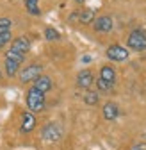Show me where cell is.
Instances as JSON below:
<instances>
[{
	"label": "cell",
	"mask_w": 146,
	"mask_h": 150,
	"mask_svg": "<svg viewBox=\"0 0 146 150\" xmlns=\"http://www.w3.org/2000/svg\"><path fill=\"white\" fill-rule=\"evenodd\" d=\"M34 88L41 93H48L52 89V79L48 75H39V77L34 81Z\"/></svg>",
	"instance_id": "obj_12"
},
{
	"label": "cell",
	"mask_w": 146,
	"mask_h": 150,
	"mask_svg": "<svg viewBox=\"0 0 146 150\" xmlns=\"http://www.w3.org/2000/svg\"><path fill=\"white\" fill-rule=\"evenodd\" d=\"M11 25H13L11 18L2 16V18H0V34H4V32H11Z\"/></svg>",
	"instance_id": "obj_18"
},
{
	"label": "cell",
	"mask_w": 146,
	"mask_h": 150,
	"mask_svg": "<svg viewBox=\"0 0 146 150\" xmlns=\"http://www.w3.org/2000/svg\"><path fill=\"white\" fill-rule=\"evenodd\" d=\"M96 86H98V91H102V93H107V91H111V89H112V86H114V84L107 82V81H102V79L98 77V79H96Z\"/></svg>",
	"instance_id": "obj_19"
},
{
	"label": "cell",
	"mask_w": 146,
	"mask_h": 150,
	"mask_svg": "<svg viewBox=\"0 0 146 150\" xmlns=\"http://www.w3.org/2000/svg\"><path fill=\"white\" fill-rule=\"evenodd\" d=\"M100 79L111 82V84H114V82H116V71H114V68L109 66V64L102 66V70H100Z\"/></svg>",
	"instance_id": "obj_13"
},
{
	"label": "cell",
	"mask_w": 146,
	"mask_h": 150,
	"mask_svg": "<svg viewBox=\"0 0 146 150\" xmlns=\"http://www.w3.org/2000/svg\"><path fill=\"white\" fill-rule=\"evenodd\" d=\"M89 61H91L89 55H84V57H82V63H89Z\"/></svg>",
	"instance_id": "obj_21"
},
{
	"label": "cell",
	"mask_w": 146,
	"mask_h": 150,
	"mask_svg": "<svg viewBox=\"0 0 146 150\" xmlns=\"http://www.w3.org/2000/svg\"><path fill=\"white\" fill-rule=\"evenodd\" d=\"M41 138L46 139V141H57L61 138V129H59V125L53 123V122L52 123H46L43 127V130H41Z\"/></svg>",
	"instance_id": "obj_7"
},
{
	"label": "cell",
	"mask_w": 146,
	"mask_h": 150,
	"mask_svg": "<svg viewBox=\"0 0 146 150\" xmlns=\"http://www.w3.org/2000/svg\"><path fill=\"white\" fill-rule=\"evenodd\" d=\"M9 50L18 52V54H22V55H27V52L30 50V41H29V38H27V36H18V38H14V40L11 41Z\"/></svg>",
	"instance_id": "obj_6"
},
{
	"label": "cell",
	"mask_w": 146,
	"mask_h": 150,
	"mask_svg": "<svg viewBox=\"0 0 146 150\" xmlns=\"http://www.w3.org/2000/svg\"><path fill=\"white\" fill-rule=\"evenodd\" d=\"M23 61H25V55L18 54V52H13V50H7V54H6V64H4L7 77H14Z\"/></svg>",
	"instance_id": "obj_2"
},
{
	"label": "cell",
	"mask_w": 146,
	"mask_h": 150,
	"mask_svg": "<svg viewBox=\"0 0 146 150\" xmlns=\"http://www.w3.org/2000/svg\"><path fill=\"white\" fill-rule=\"evenodd\" d=\"M73 2H77V4H84L86 0H73Z\"/></svg>",
	"instance_id": "obj_22"
},
{
	"label": "cell",
	"mask_w": 146,
	"mask_h": 150,
	"mask_svg": "<svg viewBox=\"0 0 146 150\" xmlns=\"http://www.w3.org/2000/svg\"><path fill=\"white\" fill-rule=\"evenodd\" d=\"M41 71H43V66L41 64H27L22 71H20V82L22 84H27V82H32V81H36L41 75Z\"/></svg>",
	"instance_id": "obj_4"
},
{
	"label": "cell",
	"mask_w": 146,
	"mask_h": 150,
	"mask_svg": "<svg viewBox=\"0 0 146 150\" xmlns=\"http://www.w3.org/2000/svg\"><path fill=\"white\" fill-rule=\"evenodd\" d=\"M100 100V95H98V91H87L84 93V102L87 105H96Z\"/></svg>",
	"instance_id": "obj_16"
},
{
	"label": "cell",
	"mask_w": 146,
	"mask_h": 150,
	"mask_svg": "<svg viewBox=\"0 0 146 150\" xmlns=\"http://www.w3.org/2000/svg\"><path fill=\"white\" fill-rule=\"evenodd\" d=\"M102 111H103V118H105L107 122H114V120L119 116V107H118L116 102H107Z\"/></svg>",
	"instance_id": "obj_11"
},
{
	"label": "cell",
	"mask_w": 146,
	"mask_h": 150,
	"mask_svg": "<svg viewBox=\"0 0 146 150\" xmlns=\"http://www.w3.org/2000/svg\"><path fill=\"white\" fill-rule=\"evenodd\" d=\"M38 2L39 0H25V7H27L29 14H32V16H39L41 14V9L38 7Z\"/></svg>",
	"instance_id": "obj_15"
},
{
	"label": "cell",
	"mask_w": 146,
	"mask_h": 150,
	"mask_svg": "<svg viewBox=\"0 0 146 150\" xmlns=\"http://www.w3.org/2000/svg\"><path fill=\"white\" fill-rule=\"evenodd\" d=\"M79 22L87 25V23H93L95 22V11L93 9H82L79 13Z\"/></svg>",
	"instance_id": "obj_14"
},
{
	"label": "cell",
	"mask_w": 146,
	"mask_h": 150,
	"mask_svg": "<svg viewBox=\"0 0 146 150\" xmlns=\"http://www.w3.org/2000/svg\"><path fill=\"white\" fill-rule=\"evenodd\" d=\"M0 77H2V71H0Z\"/></svg>",
	"instance_id": "obj_23"
},
{
	"label": "cell",
	"mask_w": 146,
	"mask_h": 150,
	"mask_svg": "<svg viewBox=\"0 0 146 150\" xmlns=\"http://www.w3.org/2000/svg\"><path fill=\"white\" fill-rule=\"evenodd\" d=\"M34 129H36V116H34V112H30V111H25L23 115H22L20 130H22L23 134H29V132H32Z\"/></svg>",
	"instance_id": "obj_10"
},
{
	"label": "cell",
	"mask_w": 146,
	"mask_h": 150,
	"mask_svg": "<svg viewBox=\"0 0 146 150\" xmlns=\"http://www.w3.org/2000/svg\"><path fill=\"white\" fill-rule=\"evenodd\" d=\"M45 38L48 41H57L59 38H61V34H59V30H55L53 27H46L45 29Z\"/></svg>",
	"instance_id": "obj_17"
},
{
	"label": "cell",
	"mask_w": 146,
	"mask_h": 150,
	"mask_svg": "<svg viewBox=\"0 0 146 150\" xmlns=\"http://www.w3.org/2000/svg\"><path fill=\"white\" fill-rule=\"evenodd\" d=\"M126 47L130 50H135V52H142L146 50V30L144 29H135L128 34L126 38Z\"/></svg>",
	"instance_id": "obj_3"
},
{
	"label": "cell",
	"mask_w": 146,
	"mask_h": 150,
	"mask_svg": "<svg viewBox=\"0 0 146 150\" xmlns=\"http://www.w3.org/2000/svg\"><path fill=\"white\" fill-rule=\"evenodd\" d=\"M93 27H95V30H96V32H111V30H112V27H114V22H112V18H111V16L103 14V16L95 18Z\"/></svg>",
	"instance_id": "obj_8"
},
{
	"label": "cell",
	"mask_w": 146,
	"mask_h": 150,
	"mask_svg": "<svg viewBox=\"0 0 146 150\" xmlns=\"http://www.w3.org/2000/svg\"><path fill=\"white\" fill-rule=\"evenodd\" d=\"M107 57L111 59V61H116V63H121V61H126L128 59V55H130V50H126L125 47L121 45H111L107 48Z\"/></svg>",
	"instance_id": "obj_5"
},
{
	"label": "cell",
	"mask_w": 146,
	"mask_h": 150,
	"mask_svg": "<svg viewBox=\"0 0 146 150\" xmlns=\"http://www.w3.org/2000/svg\"><path fill=\"white\" fill-rule=\"evenodd\" d=\"M95 82V75L91 70H80L79 75H77V86L80 89H89Z\"/></svg>",
	"instance_id": "obj_9"
},
{
	"label": "cell",
	"mask_w": 146,
	"mask_h": 150,
	"mask_svg": "<svg viewBox=\"0 0 146 150\" xmlns=\"http://www.w3.org/2000/svg\"><path fill=\"white\" fill-rule=\"evenodd\" d=\"M11 41H13L11 32H4V34H0V50H2L7 43H11Z\"/></svg>",
	"instance_id": "obj_20"
},
{
	"label": "cell",
	"mask_w": 146,
	"mask_h": 150,
	"mask_svg": "<svg viewBox=\"0 0 146 150\" xmlns=\"http://www.w3.org/2000/svg\"><path fill=\"white\" fill-rule=\"evenodd\" d=\"M25 104H27V109L30 112H41L45 109V93L38 91L32 86L25 95Z\"/></svg>",
	"instance_id": "obj_1"
}]
</instances>
